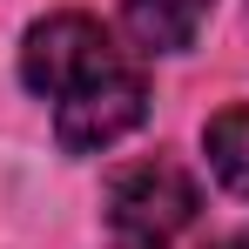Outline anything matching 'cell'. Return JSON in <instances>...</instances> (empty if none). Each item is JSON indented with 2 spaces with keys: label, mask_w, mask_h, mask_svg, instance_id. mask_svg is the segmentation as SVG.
Instances as JSON below:
<instances>
[{
  "label": "cell",
  "mask_w": 249,
  "mask_h": 249,
  "mask_svg": "<svg viewBox=\"0 0 249 249\" xmlns=\"http://www.w3.org/2000/svg\"><path fill=\"white\" fill-rule=\"evenodd\" d=\"M209 249H249V229L243 236H222V243H209Z\"/></svg>",
  "instance_id": "obj_5"
},
{
  "label": "cell",
  "mask_w": 249,
  "mask_h": 249,
  "mask_svg": "<svg viewBox=\"0 0 249 249\" xmlns=\"http://www.w3.org/2000/svg\"><path fill=\"white\" fill-rule=\"evenodd\" d=\"M209 0H122V20L135 47H148V54H182V47H196V27H202Z\"/></svg>",
  "instance_id": "obj_3"
},
{
  "label": "cell",
  "mask_w": 249,
  "mask_h": 249,
  "mask_svg": "<svg viewBox=\"0 0 249 249\" xmlns=\"http://www.w3.org/2000/svg\"><path fill=\"white\" fill-rule=\"evenodd\" d=\"M209 162L236 196H249V108H229L209 122Z\"/></svg>",
  "instance_id": "obj_4"
},
{
  "label": "cell",
  "mask_w": 249,
  "mask_h": 249,
  "mask_svg": "<svg viewBox=\"0 0 249 249\" xmlns=\"http://www.w3.org/2000/svg\"><path fill=\"white\" fill-rule=\"evenodd\" d=\"M20 74H27V88L41 101H54V135H61L68 155H94V148L122 142L148 115L142 68L88 14H47L27 34Z\"/></svg>",
  "instance_id": "obj_1"
},
{
  "label": "cell",
  "mask_w": 249,
  "mask_h": 249,
  "mask_svg": "<svg viewBox=\"0 0 249 249\" xmlns=\"http://www.w3.org/2000/svg\"><path fill=\"white\" fill-rule=\"evenodd\" d=\"M196 182L189 168L155 155V162H135L108 182V243L115 249H168L189 222H196Z\"/></svg>",
  "instance_id": "obj_2"
}]
</instances>
